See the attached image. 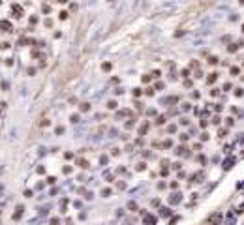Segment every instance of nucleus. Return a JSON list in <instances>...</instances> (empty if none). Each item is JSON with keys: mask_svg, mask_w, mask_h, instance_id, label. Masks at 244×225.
<instances>
[{"mask_svg": "<svg viewBox=\"0 0 244 225\" xmlns=\"http://www.w3.org/2000/svg\"><path fill=\"white\" fill-rule=\"evenodd\" d=\"M0 30L2 32H11V23L10 21H0Z\"/></svg>", "mask_w": 244, "mask_h": 225, "instance_id": "f257e3e1", "label": "nucleus"}, {"mask_svg": "<svg viewBox=\"0 0 244 225\" xmlns=\"http://www.w3.org/2000/svg\"><path fill=\"white\" fill-rule=\"evenodd\" d=\"M220 219H222L220 214H212V216L209 218V225H216V223H220Z\"/></svg>", "mask_w": 244, "mask_h": 225, "instance_id": "f03ea898", "label": "nucleus"}, {"mask_svg": "<svg viewBox=\"0 0 244 225\" xmlns=\"http://www.w3.org/2000/svg\"><path fill=\"white\" fill-rule=\"evenodd\" d=\"M11 10H13V13H15V17H21V15H23V8H21V6H17V4H13V6H11Z\"/></svg>", "mask_w": 244, "mask_h": 225, "instance_id": "7ed1b4c3", "label": "nucleus"}, {"mask_svg": "<svg viewBox=\"0 0 244 225\" xmlns=\"http://www.w3.org/2000/svg\"><path fill=\"white\" fill-rule=\"evenodd\" d=\"M77 165H79V167H83V169H87V167H88V161H87V159H79V161H77Z\"/></svg>", "mask_w": 244, "mask_h": 225, "instance_id": "20e7f679", "label": "nucleus"}, {"mask_svg": "<svg viewBox=\"0 0 244 225\" xmlns=\"http://www.w3.org/2000/svg\"><path fill=\"white\" fill-rule=\"evenodd\" d=\"M23 210H25L23 206H17V212H15V216H13V218H15V219H19V218H21V212H23Z\"/></svg>", "mask_w": 244, "mask_h": 225, "instance_id": "39448f33", "label": "nucleus"}, {"mask_svg": "<svg viewBox=\"0 0 244 225\" xmlns=\"http://www.w3.org/2000/svg\"><path fill=\"white\" fill-rule=\"evenodd\" d=\"M235 159H225V165H223V167H225V169H229L231 167V163H233Z\"/></svg>", "mask_w": 244, "mask_h": 225, "instance_id": "423d86ee", "label": "nucleus"}, {"mask_svg": "<svg viewBox=\"0 0 244 225\" xmlns=\"http://www.w3.org/2000/svg\"><path fill=\"white\" fill-rule=\"evenodd\" d=\"M107 107H109V109H115V107H116V101H109Z\"/></svg>", "mask_w": 244, "mask_h": 225, "instance_id": "0eeeda50", "label": "nucleus"}, {"mask_svg": "<svg viewBox=\"0 0 244 225\" xmlns=\"http://www.w3.org/2000/svg\"><path fill=\"white\" fill-rule=\"evenodd\" d=\"M214 79H216V73H210V77H209V83H214Z\"/></svg>", "mask_w": 244, "mask_h": 225, "instance_id": "6e6552de", "label": "nucleus"}]
</instances>
